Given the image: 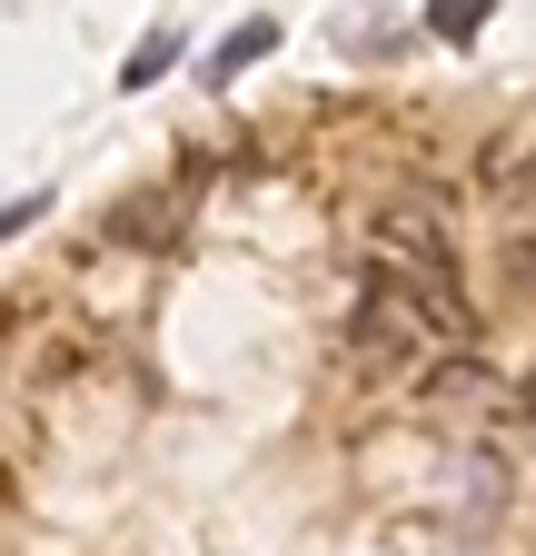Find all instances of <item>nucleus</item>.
I'll return each instance as SVG.
<instances>
[{
	"label": "nucleus",
	"mask_w": 536,
	"mask_h": 556,
	"mask_svg": "<svg viewBox=\"0 0 536 556\" xmlns=\"http://www.w3.org/2000/svg\"><path fill=\"white\" fill-rule=\"evenodd\" d=\"M268 50H279V21H239V30H229V40L209 50V80L229 90V80H239V70H248V60H268Z\"/></svg>",
	"instance_id": "6"
},
{
	"label": "nucleus",
	"mask_w": 536,
	"mask_h": 556,
	"mask_svg": "<svg viewBox=\"0 0 536 556\" xmlns=\"http://www.w3.org/2000/svg\"><path fill=\"white\" fill-rule=\"evenodd\" d=\"M358 348H368L378 368L418 358V348H447L437 318H427V289H408V278H387V268H378L368 289H358Z\"/></svg>",
	"instance_id": "2"
},
{
	"label": "nucleus",
	"mask_w": 536,
	"mask_h": 556,
	"mask_svg": "<svg viewBox=\"0 0 536 556\" xmlns=\"http://www.w3.org/2000/svg\"><path fill=\"white\" fill-rule=\"evenodd\" d=\"M487 189H497V208H507V219H516V239H526V229H536V150H516Z\"/></svg>",
	"instance_id": "7"
},
{
	"label": "nucleus",
	"mask_w": 536,
	"mask_h": 556,
	"mask_svg": "<svg viewBox=\"0 0 536 556\" xmlns=\"http://www.w3.org/2000/svg\"><path fill=\"white\" fill-rule=\"evenodd\" d=\"M507 428H516V438H536V378H516V388H507Z\"/></svg>",
	"instance_id": "10"
},
{
	"label": "nucleus",
	"mask_w": 536,
	"mask_h": 556,
	"mask_svg": "<svg viewBox=\"0 0 536 556\" xmlns=\"http://www.w3.org/2000/svg\"><path fill=\"white\" fill-rule=\"evenodd\" d=\"M487 397H497V378H487L477 358H457V368L427 378V407H437V417H467V407H487Z\"/></svg>",
	"instance_id": "4"
},
{
	"label": "nucleus",
	"mask_w": 536,
	"mask_h": 556,
	"mask_svg": "<svg viewBox=\"0 0 536 556\" xmlns=\"http://www.w3.org/2000/svg\"><path fill=\"white\" fill-rule=\"evenodd\" d=\"M487 11H497V0H427V30L467 50V40H477V30H487Z\"/></svg>",
	"instance_id": "8"
},
{
	"label": "nucleus",
	"mask_w": 536,
	"mask_h": 556,
	"mask_svg": "<svg viewBox=\"0 0 536 556\" xmlns=\"http://www.w3.org/2000/svg\"><path fill=\"white\" fill-rule=\"evenodd\" d=\"M179 219H189V189H159V199H129L110 229H119V239H140V249H169V239H179Z\"/></svg>",
	"instance_id": "3"
},
{
	"label": "nucleus",
	"mask_w": 536,
	"mask_h": 556,
	"mask_svg": "<svg viewBox=\"0 0 536 556\" xmlns=\"http://www.w3.org/2000/svg\"><path fill=\"white\" fill-rule=\"evenodd\" d=\"M169 60H179V30H150L140 50H129V60H119V90H150V80H159V70H169Z\"/></svg>",
	"instance_id": "9"
},
{
	"label": "nucleus",
	"mask_w": 536,
	"mask_h": 556,
	"mask_svg": "<svg viewBox=\"0 0 536 556\" xmlns=\"http://www.w3.org/2000/svg\"><path fill=\"white\" fill-rule=\"evenodd\" d=\"M507 278H516V299H536V229H526V239L507 249Z\"/></svg>",
	"instance_id": "11"
},
{
	"label": "nucleus",
	"mask_w": 536,
	"mask_h": 556,
	"mask_svg": "<svg viewBox=\"0 0 536 556\" xmlns=\"http://www.w3.org/2000/svg\"><path fill=\"white\" fill-rule=\"evenodd\" d=\"M378 249H387L378 268L408 278V289H457V229H447V208L427 189H397L378 208Z\"/></svg>",
	"instance_id": "1"
},
{
	"label": "nucleus",
	"mask_w": 536,
	"mask_h": 556,
	"mask_svg": "<svg viewBox=\"0 0 536 556\" xmlns=\"http://www.w3.org/2000/svg\"><path fill=\"white\" fill-rule=\"evenodd\" d=\"M40 219V199H11V208H0V239H11V229H30Z\"/></svg>",
	"instance_id": "12"
},
{
	"label": "nucleus",
	"mask_w": 536,
	"mask_h": 556,
	"mask_svg": "<svg viewBox=\"0 0 536 556\" xmlns=\"http://www.w3.org/2000/svg\"><path fill=\"white\" fill-rule=\"evenodd\" d=\"M457 486H467V507H457V517H467V527H497L507 486H497V457H487V447H467V457H457Z\"/></svg>",
	"instance_id": "5"
}]
</instances>
